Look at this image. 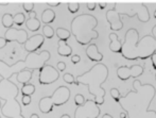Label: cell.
<instances>
[{
	"mask_svg": "<svg viewBox=\"0 0 156 118\" xmlns=\"http://www.w3.org/2000/svg\"><path fill=\"white\" fill-rule=\"evenodd\" d=\"M63 80L65 83H68V84H76V78L73 77V75L69 73H66L63 75Z\"/></svg>",
	"mask_w": 156,
	"mask_h": 118,
	"instance_id": "27",
	"label": "cell"
},
{
	"mask_svg": "<svg viewBox=\"0 0 156 118\" xmlns=\"http://www.w3.org/2000/svg\"><path fill=\"white\" fill-rule=\"evenodd\" d=\"M47 3V5H49V6H58L61 4V1H47L46 2Z\"/></svg>",
	"mask_w": 156,
	"mask_h": 118,
	"instance_id": "35",
	"label": "cell"
},
{
	"mask_svg": "<svg viewBox=\"0 0 156 118\" xmlns=\"http://www.w3.org/2000/svg\"><path fill=\"white\" fill-rule=\"evenodd\" d=\"M98 19L91 14H81L76 16L70 23V33L80 45H89L91 41L99 38L96 31Z\"/></svg>",
	"mask_w": 156,
	"mask_h": 118,
	"instance_id": "6",
	"label": "cell"
},
{
	"mask_svg": "<svg viewBox=\"0 0 156 118\" xmlns=\"http://www.w3.org/2000/svg\"><path fill=\"white\" fill-rule=\"evenodd\" d=\"M67 6H68V11L71 14H76L80 10V3L79 2H68Z\"/></svg>",
	"mask_w": 156,
	"mask_h": 118,
	"instance_id": "26",
	"label": "cell"
},
{
	"mask_svg": "<svg viewBox=\"0 0 156 118\" xmlns=\"http://www.w3.org/2000/svg\"><path fill=\"white\" fill-rule=\"evenodd\" d=\"M6 46V41H5V39H4L3 38H1L0 36V49H3L4 47Z\"/></svg>",
	"mask_w": 156,
	"mask_h": 118,
	"instance_id": "37",
	"label": "cell"
},
{
	"mask_svg": "<svg viewBox=\"0 0 156 118\" xmlns=\"http://www.w3.org/2000/svg\"><path fill=\"white\" fill-rule=\"evenodd\" d=\"M109 38V49L111 51L115 52V53H121V49H122V41H120V38H118V35L115 32H111L108 35Z\"/></svg>",
	"mask_w": 156,
	"mask_h": 118,
	"instance_id": "17",
	"label": "cell"
},
{
	"mask_svg": "<svg viewBox=\"0 0 156 118\" xmlns=\"http://www.w3.org/2000/svg\"><path fill=\"white\" fill-rule=\"evenodd\" d=\"M144 73V66L134 65V66H120L117 68V77L121 81H127L131 78H138Z\"/></svg>",
	"mask_w": 156,
	"mask_h": 118,
	"instance_id": "11",
	"label": "cell"
},
{
	"mask_svg": "<svg viewBox=\"0 0 156 118\" xmlns=\"http://www.w3.org/2000/svg\"><path fill=\"white\" fill-rule=\"evenodd\" d=\"M10 2L9 1H0V5H9Z\"/></svg>",
	"mask_w": 156,
	"mask_h": 118,
	"instance_id": "40",
	"label": "cell"
},
{
	"mask_svg": "<svg viewBox=\"0 0 156 118\" xmlns=\"http://www.w3.org/2000/svg\"><path fill=\"white\" fill-rule=\"evenodd\" d=\"M1 23L6 30L10 29V28H13V15L10 14V13H5V14L2 15V18H1Z\"/></svg>",
	"mask_w": 156,
	"mask_h": 118,
	"instance_id": "22",
	"label": "cell"
},
{
	"mask_svg": "<svg viewBox=\"0 0 156 118\" xmlns=\"http://www.w3.org/2000/svg\"><path fill=\"white\" fill-rule=\"evenodd\" d=\"M86 55L91 62L96 63H101V61L103 60V54L101 52H99L98 46L96 44H89L88 47L86 48Z\"/></svg>",
	"mask_w": 156,
	"mask_h": 118,
	"instance_id": "15",
	"label": "cell"
},
{
	"mask_svg": "<svg viewBox=\"0 0 156 118\" xmlns=\"http://www.w3.org/2000/svg\"><path fill=\"white\" fill-rule=\"evenodd\" d=\"M151 61H152V65H153V68L156 70V53L153 54L152 56H151ZM155 80H156V75H155Z\"/></svg>",
	"mask_w": 156,
	"mask_h": 118,
	"instance_id": "36",
	"label": "cell"
},
{
	"mask_svg": "<svg viewBox=\"0 0 156 118\" xmlns=\"http://www.w3.org/2000/svg\"><path fill=\"white\" fill-rule=\"evenodd\" d=\"M154 17L156 18V10H155V12H154Z\"/></svg>",
	"mask_w": 156,
	"mask_h": 118,
	"instance_id": "46",
	"label": "cell"
},
{
	"mask_svg": "<svg viewBox=\"0 0 156 118\" xmlns=\"http://www.w3.org/2000/svg\"><path fill=\"white\" fill-rule=\"evenodd\" d=\"M13 23H14V25L18 26V27L23 26L26 23V15L23 13H17V14H15L13 16Z\"/></svg>",
	"mask_w": 156,
	"mask_h": 118,
	"instance_id": "24",
	"label": "cell"
},
{
	"mask_svg": "<svg viewBox=\"0 0 156 118\" xmlns=\"http://www.w3.org/2000/svg\"><path fill=\"white\" fill-rule=\"evenodd\" d=\"M86 6L89 11H94L96 10V6H97V2H87Z\"/></svg>",
	"mask_w": 156,
	"mask_h": 118,
	"instance_id": "33",
	"label": "cell"
},
{
	"mask_svg": "<svg viewBox=\"0 0 156 118\" xmlns=\"http://www.w3.org/2000/svg\"><path fill=\"white\" fill-rule=\"evenodd\" d=\"M30 118H39V116H38L37 114H32V115H31V117H30Z\"/></svg>",
	"mask_w": 156,
	"mask_h": 118,
	"instance_id": "44",
	"label": "cell"
},
{
	"mask_svg": "<svg viewBox=\"0 0 156 118\" xmlns=\"http://www.w3.org/2000/svg\"><path fill=\"white\" fill-rule=\"evenodd\" d=\"M31 96H23V98H21V102H23V105L28 106L30 105V103H31Z\"/></svg>",
	"mask_w": 156,
	"mask_h": 118,
	"instance_id": "31",
	"label": "cell"
},
{
	"mask_svg": "<svg viewBox=\"0 0 156 118\" xmlns=\"http://www.w3.org/2000/svg\"><path fill=\"white\" fill-rule=\"evenodd\" d=\"M20 89L11 80L0 79V100H4V104L0 109L2 116L6 118H25L23 109L17 100Z\"/></svg>",
	"mask_w": 156,
	"mask_h": 118,
	"instance_id": "5",
	"label": "cell"
},
{
	"mask_svg": "<svg viewBox=\"0 0 156 118\" xmlns=\"http://www.w3.org/2000/svg\"><path fill=\"white\" fill-rule=\"evenodd\" d=\"M58 79H60V73L52 65L46 64L45 66L39 69V75H38L39 84L41 85L52 84V83L56 82Z\"/></svg>",
	"mask_w": 156,
	"mask_h": 118,
	"instance_id": "10",
	"label": "cell"
},
{
	"mask_svg": "<svg viewBox=\"0 0 156 118\" xmlns=\"http://www.w3.org/2000/svg\"><path fill=\"white\" fill-rule=\"evenodd\" d=\"M56 15L55 12H54L52 9H46V10L43 11L41 13V21H43L45 25H49V23H52L55 19Z\"/></svg>",
	"mask_w": 156,
	"mask_h": 118,
	"instance_id": "19",
	"label": "cell"
},
{
	"mask_svg": "<svg viewBox=\"0 0 156 118\" xmlns=\"http://www.w3.org/2000/svg\"><path fill=\"white\" fill-rule=\"evenodd\" d=\"M108 78V68L103 63H97L86 73L79 75L76 78V85H86L88 93L94 97V102L98 106L104 103V97L106 91L102 87L103 83Z\"/></svg>",
	"mask_w": 156,
	"mask_h": 118,
	"instance_id": "3",
	"label": "cell"
},
{
	"mask_svg": "<svg viewBox=\"0 0 156 118\" xmlns=\"http://www.w3.org/2000/svg\"><path fill=\"white\" fill-rule=\"evenodd\" d=\"M36 15V12L32 11L31 13H29V18L26 19L25 25L30 32H37L41 28V21L37 19Z\"/></svg>",
	"mask_w": 156,
	"mask_h": 118,
	"instance_id": "16",
	"label": "cell"
},
{
	"mask_svg": "<svg viewBox=\"0 0 156 118\" xmlns=\"http://www.w3.org/2000/svg\"><path fill=\"white\" fill-rule=\"evenodd\" d=\"M156 95L152 84H141L139 80L133 82V91L121 96L118 101L129 118H156V111H151L150 105Z\"/></svg>",
	"mask_w": 156,
	"mask_h": 118,
	"instance_id": "1",
	"label": "cell"
},
{
	"mask_svg": "<svg viewBox=\"0 0 156 118\" xmlns=\"http://www.w3.org/2000/svg\"><path fill=\"white\" fill-rule=\"evenodd\" d=\"M51 53L48 50H43L39 53H28L25 60H18L14 64L9 65L3 60H0V79L10 80L13 75H17L23 70H37L46 65L50 60Z\"/></svg>",
	"mask_w": 156,
	"mask_h": 118,
	"instance_id": "4",
	"label": "cell"
},
{
	"mask_svg": "<svg viewBox=\"0 0 156 118\" xmlns=\"http://www.w3.org/2000/svg\"><path fill=\"white\" fill-rule=\"evenodd\" d=\"M106 20L109 23V28H111V31L117 32L122 30L124 23L121 20V16L117 13V11L115 10V8L111 9L106 12Z\"/></svg>",
	"mask_w": 156,
	"mask_h": 118,
	"instance_id": "13",
	"label": "cell"
},
{
	"mask_svg": "<svg viewBox=\"0 0 156 118\" xmlns=\"http://www.w3.org/2000/svg\"><path fill=\"white\" fill-rule=\"evenodd\" d=\"M20 93L23 96H32L35 93V86L31 83H27L21 87Z\"/></svg>",
	"mask_w": 156,
	"mask_h": 118,
	"instance_id": "23",
	"label": "cell"
},
{
	"mask_svg": "<svg viewBox=\"0 0 156 118\" xmlns=\"http://www.w3.org/2000/svg\"><path fill=\"white\" fill-rule=\"evenodd\" d=\"M34 6H35V4H34V2H32V1H27V2H23V10H25L28 14L31 13L32 11H34Z\"/></svg>",
	"mask_w": 156,
	"mask_h": 118,
	"instance_id": "29",
	"label": "cell"
},
{
	"mask_svg": "<svg viewBox=\"0 0 156 118\" xmlns=\"http://www.w3.org/2000/svg\"><path fill=\"white\" fill-rule=\"evenodd\" d=\"M55 34V31L53 30V28L50 27L49 25H45L43 27V36L48 39L52 38Z\"/></svg>",
	"mask_w": 156,
	"mask_h": 118,
	"instance_id": "25",
	"label": "cell"
},
{
	"mask_svg": "<svg viewBox=\"0 0 156 118\" xmlns=\"http://www.w3.org/2000/svg\"><path fill=\"white\" fill-rule=\"evenodd\" d=\"M85 101H86V99H85L84 96L81 95V94H78V95L74 96V103H76V106L83 105V104L85 103Z\"/></svg>",
	"mask_w": 156,
	"mask_h": 118,
	"instance_id": "28",
	"label": "cell"
},
{
	"mask_svg": "<svg viewBox=\"0 0 156 118\" xmlns=\"http://www.w3.org/2000/svg\"><path fill=\"white\" fill-rule=\"evenodd\" d=\"M97 4H99V6H100L101 10H103V9H105V6H106V2H102V1H99Z\"/></svg>",
	"mask_w": 156,
	"mask_h": 118,
	"instance_id": "38",
	"label": "cell"
},
{
	"mask_svg": "<svg viewBox=\"0 0 156 118\" xmlns=\"http://www.w3.org/2000/svg\"><path fill=\"white\" fill-rule=\"evenodd\" d=\"M102 118H114V117L112 116V115H109V114H104Z\"/></svg>",
	"mask_w": 156,
	"mask_h": 118,
	"instance_id": "42",
	"label": "cell"
},
{
	"mask_svg": "<svg viewBox=\"0 0 156 118\" xmlns=\"http://www.w3.org/2000/svg\"><path fill=\"white\" fill-rule=\"evenodd\" d=\"M3 38L5 39L6 44L11 41H17L19 45H23L29 38L28 32L23 29H16V28H10L5 31Z\"/></svg>",
	"mask_w": 156,
	"mask_h": 118,
	"instance_id": "12",
	"label": "cell"
},
{
	"mask_svg": "<svg viewBox=\"0 0 156 118\" xmlns=\"http://www.w3.org/2000/svg\"><path fill=\"white\" fill-rule=\"evenodd\" d=\"M55 34L58 38V41H67L70 36H71L70 31L65 29V28H58V29L55 30Z\"/></svg>",
	"mask_w": 156,
	"mask_h": 118,
	"instance_id": "21",
	"label": "cell"
},
{
	"mask_svg": "<svg viewBox=\"0 0 156 118\" xmlns=\"http://www.w3.org/2000/svg\"><path fill=\"white\" fill-rule=\"evenodd\" d=\"M81 61V56L79 55V54H73V55H71V62L72 64H78L79 62Z\"/></svg>",
	"mask_w": 156,
	"mask_h": 118,
	"instance_id": "32",
	"label": "cell"
},
{
	"mask_svg": "<svg viewBox=\"0 0 156 118\" xmlns=\"http://www.w3.org/2000/svg\"><path fill=\"white\" fill-rule=\"evenodd\" d=\"M111 96L116 102H118L120 99V97H121V94H120V91H118L117 88H112L111 89Z\"/></svg>",
	"mask_w": 156,
	"mask_h": 118,
	"instance_id": "30",
	"label": "cell"
},
{
	"mask_svg": "<svg viewBox=\"0 0 156 118\" xmlns=\"http://www.w3.org/2000/svg\"><path fill=\"white\" fill-rule=\"evenodd\" d=\"M66 69V64L64 62H58V73L60 71H64Z\"/></svg>",
	"mask_w": 156,
	"mask_h": 118,
	"instance_id": "34",
	"label": "cell"
},
{
	"mask_svg": "<svg viewBox=\"0 0 156 118\" xmlns=\"http://www.w3.org/2000/svg\"><path fill=\"white\" fill-rule=\"evenodd\" d=\"M1 106H2L1 105V100H0V109H1ZM0 118H1V116H0Z\"/></svg>",
	"mask_w": 156,
	"mask_h": 118,
	"instance_id": "45",
	"label": "cell"
},
{
	"mask_svg": "<svg viewBox=\"0 0 156 118\" xmlns=\"http://www.w3.org/2000/svg\"><path fill=\"white\" fill-rule=\"evenodd\" d=\"M44 43H45V38L43 36V34H35V35L27 39V41L23 44V48H25L26 52L33 53V52H36L38 49H41Z\"/></svg>",
	"mask_w": 156,
	"mask_h": 118,
	"instance_id": "14",
	"label": "cell"
},
{
	"mask_svg": "<svg viewBox=\"0 0 156 118\" xmlns=\"http://www.w3.org/2000/svg\"><path fill=\"white\" fill-rule=\"evenodd\" d=\"M152 36L154 38V39L156 41V25L152 28Z\"/></svg>",
	"mask_w": 156,
	"mask_h": 118,
	"instance_id": "39",
	"label": "cell"
},
{
	"mask_svg": "<svg viewBox=\"0 0 156 118\" xmlns=\"http://www.w3.org/2000/svg\"><path fill=\"white\" fill-rule=\"evenodd\" d=\"M32 75H33V71L31 70H23L17 73L16 80L18 83H21L23 85H25L32 79Z\"/></svg>",
	"mask_w": 156,
	"mask_h": 118,
	"instance_id": "20",
	"label": "cell"
},
{
	"mask_svg": "<svg viewBox=\"0 0 156 118\" xmlns=\"http://www.w3.org/2000/svg\"><path fill=\"white\" fill-rule=\"evenodd\" d=\"M115 10L118 14L126 15L127 17L132 18L137 15L138 20L142 23H147L150 21V13L148 8L144 3H132V2H118L115 3Z\"/></svg>",
	"mask_w": 156,
	"mask_h": 118,
	"instance_id": "8",
	"label": "cell"
},
{
	"mask_svg": "<svg viewBox=\"0 0 156 118\" xmlns=\"http://www.w3.org/2000/svg\"><path fill=\"white\" fill-rule=\"evenodd\" d=\"M70 98V89L67 86H60L53 91L51 96L43 97L38 102V108L43 114H49L54 106H62L67 103Z\"/></svg>",
	"mask_w": 156,
	"mask_h": 118,
	"instance_id": "7",
	"label": "cell"
},
{
	"mask_svg": "<svg viewBox=\"0 0 156 118\" xmlns=\"http://www.w3.org/2000/svg\"><path fill=\"white\" fill-rule=\"evenodd\" d=\"M156 53V41L152 35L147 34L139 38L136 29L131 28L125 32L124 41L122 43L121 55L129 61L146 60Z\"/></svg>",
	"mask_w": 156,
	"mask_h": 118,
	"instance_id": "2",
	"label": "cell"
},
{
	"mask_svg": "<svg viewBox=\"0 0 156 118\" xmlns=\"http://www.w3.org/2000/svg\"><path fill=\"white\" fill-rule=\"evenodd\" d=\"M120 118H127V115H126V113H125V112H122V113H120Z\"/></svg>",
	"mask_w": 156,
	"mask_h": 118,
	"instance_id": "41",
	"label": "cell"
},
{
	"mask_svg": "<svg viewBox=\"0 0 156 118\" xmlns=\"http://www.w3.org/2000/svg\"><path fill=\"white\" fill-rule=\"evenodd\" d=\"M60 118H71V117H70L68 114H64V115H62V116H61Z\"/></svg>",
	"mask_w": 156,
	"mask_h": 118,
	"instance_id": "43",
	"label": "cell"
},
{
	"mask_svg": "<svg viewBox=\"0 0 156 118\" xmlns=\"http://www.w3.org/2000/svg\"><path fill=\"white\" fill-rule=\"evenodd\" d=\"M58 53L64 58H69L72 54V48L67 44V41H58Z\"/></svg>",
	"mask_w": 156,
	"mask_h": 118,
	"instance_id": "18",
	"label": "cell"
},
{
	"mask_svg": "<svg viewBox=\"0 0 156 118\" xmlns=\"http://www.w3.org/2000/svg\"><path fill=\"white\" fill-rule=\"evenodd\" d=\"M100 114V108L94 103V100L86 99L83 105L76 106L74 111V118H98Z\"/></svg>",
	"mask_w": 156,
	"mask_h": 118,
	"instance_id": "9",
	"label": "cell"
}]
</instances>
